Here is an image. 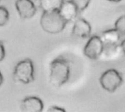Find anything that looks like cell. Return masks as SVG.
I'll return each mask as SVG.
<instances>
[{
    "instance_id": "1",
    "label": "cell",
    "mask_w": 125,
    "mask_h": 112,
    "mask_svg": "<svg viewBox=\"0 0 125 112\" xmlns=\"http://www.w3.org/2000/svg\"><path fill=\"white\" fill-rule=\"evenodd\" d=\"M70 76L69 61L62 56L54 59L50 64V83L56 87H60L66 84Z\"/></svg>"
},
{
    "instance_id": "2",
    "label": "cell",
    "mask_w": 125,
    "mask_h": 112,
    "mask_svg": "<svg viewBox=\"0 0 125 112\" xmlns=\"http://www.w3.org/2000/svg\"><path fill=\"white\" fill-rule=\"evenodd\" d=\"M67 23L61 15L59 10L44 11L40 18V26L42 29L49 34L62 32Z\"/></svg>"
},
{
    "instance_id": "3",
    "label": "cell",
    "mask_w": 125,
    "mask_h": 112,
    "mask_svg": "<svg viewBox=\"0 0 125 112\" xmlns=\"http://www.w3.org/2000/svg\"><path fill=\"white\" fill-rule=\"evenodd\" d=\"M13 79L16 82L28 84L34 81V68L30 59H25L19 62L15 67Z\"/></svg>"
},
{
    "instance_id": "4",
    "label": "cell",
    "mask_w": 125,
    "mask_h": 112,
    "mask_svg": "<svg viewBox=\"0 0 125 112\" xmlns=\"http://www.w3.org/2000/svg\"><path fill=\"white\" fill-rule=\"evenodd\" d=\"M122 76L116 69H109L105 71L100 78L101 87L109 92H114L122 84Z\"/></svg>"
},
{
    "instance_id": "5",
    "label": "cell",
    "mask_w": 125,
    "mask_h": 112,
    "mask_svg": "<svg viewBox=\"0 0 125 112\" xmlns=\"http://www.w3.org/2000/svg\"><path fill=\"white\" fill-rule=\"evenodd\" d=\"M104 51V44L97 35L90 36L83 48L84 55L92 60L97 59Z\"/></svg>"
},
{
    "instance_id": "6",
    "label": "cell",
    "mask_w": 125,
    "mask_h": 112,
    "mask_svg": "<svg viewBox=\"0 0 125 112\" xmlns=\"http://www.w3.org/2000/svg\"><path fill=\"white\" fill-rule=\"evenodd\" d=\"M91 33V24L85 18H77L74 22V25L73 27V35L81 39H86L90 37Z\"/></svg>"
},
{
    "instance_id": "7",
    "label": "cell",
    "mask_w": 125,
    "mask_h": 112,
    "mask_svg": "<svg viewBox=\"0 0 125 112\" xmlns=\"http://www.w3.org/2000/svg\"><path fill=\"white\" fill-rule=\"evenodd\" d=\"M15 7L20 17L23 19L31 18L37 12L36 6L31 0H17Z\"/></svg>"
},
{
    "instance_id": "8",
    "label": "cell",
    "mask_w": 125,
    "mask_h": 112,
    "mask_svg": "<svg viewBox=\"0 0 125 112\" xmlns=\"http://www.w3.org/2000/svg\"><path fill=\"white\" fill-rule=\"evenodd\" d=\"M103 44L104 48L105 47L108 48H116L121 43L122 36L119 32L114 28L105 31L100 37Z\"/></svg>"
},
{
    "instance_id": "9",
    "label": "cell",
    "mask_w": 125,
    "mask_h": 112,
    "mask_svg": "<svg viewBox=\"0 0 125 112\" xmlns=\"http://www.w3.org/2000/svg\"><path fill=\"white\" fill-rule=\"evenodd\" d=\"M43 107L42 101L34 96L24 98L21 103V109L24 112H40L43 110Z\"/></svg>"
},
{
    "instance_id": "10",
    "label": "cell",
    "mask_w": 125,
    "mask_h": 112,
    "mask_svg": "<svg viewBox=\"0 0 125 112\" xmlns=\"http://www.w3.org/2000/svg\"><path fill=\"white\" fill-rule=\"evenodd\" d=\"M59 11L63 18L67 22L75 20L79 13L77 7L71 0L64 1Z\"/></svg>"
},
{
    "instance_id": "11",
    "label": "cell",
    "mask_w": 125,
    "mask_h": 112,
    "mask_svg": "<svg viewBox=\"0 0 125 112\" xmlns=\"http://www.w3.org/2000/svg\"><path fill=\"white\" fill-rule=\"evenodd\" d=\"M64 0H39L42 11L59 10Z\"/></svg>"
},
{
    "instance_id": "12",
    "label": "cell",
    "mask_w": 125,
    "mask_h": 112,
    "mask_svg": "<svg viewBox=\"0 0 125 112\" xmlns=\"http://www.w3.org/2000/svg\"><path fill=\"white\" fill-rule=\"evenodd\" d=\"M115 29L122 37L125 36V15L120 16L115 22Z\"/></svg>"
},
{
    "instance_id": "13",
    "label": "cell",
    "mask_w": 125,
    "mask_h": 112,
    "mask_svg": "<svg viewBox=\"0 0 125 112\" xmlns=\"http://www.w3.org/2000/svg\"><path fill=\"white\" fill-rule=\"evenodd\" d=\"M77 7L79 13L84 11L89 5L91 0H71Z\"/></svg>"
},
{
    "instance_id": "14",
    "label": "cell",
    "mask_w": 125,
    "mask_h": 112,
    "mask_svg": "<svg viewBox=\"0 0 125 112\" xmlns=\"http://www.w3.org/2000/svg\"><path fill=\"white\" fill-rule=\"evenodd\" d=\"M9 12L5 7L0 6V26H4L9 20Z\"/></svg>"
},
{
    "instance_id": "15",
    "label": "cell",
    "mask_w": 125,
    "mask_h": 112,
    "mask_svg": "<svg viewBox=\"0 0 125 112\" xmlns=\"http://www.w3.org/2000/svg\"><path fill=\"white\" fill-rule=\"evenodd\" d=\"M5 54H6V51L4 44L1 41H0V62H1L4 59Z\"/></svg>"
},
{
    "instance_id": "16",
    "label": "cell",
    "mask_w": 125,
    "mask_h": 112,
    "mask_svg": "<svg viewBox=\"0 0 125 112\" xmlns=\"http://www.w3.org/2000/svg\"><path fill=\"white\" fill-rule=\"evenodd\" d=\"M48 112H65V109H64L63 108L59 107V106H51L50 107V109L48 110Z\"/></svg>"
},
{
    "instance_id": "17",
    "label": "cell",
    "mask_w": 125,
    "mask_h": 112,
    "mask_svg": "<svg viewBox=\"0 0 125 112\" xmlns=\"http://www.w3.org/2000/svg\"><path fill=\"white\" fill-rule=\"evenodd\" d=\"M120 47H121V48H122L123 53L125 54V39H124V40L121 42V43H120Z\"/></svg>"
},
{
    "instance_id": "18",
    "label": "cell",
    "mask_w": 125,
    "mask_h": 112,
    "mask_svg": "<svg viewBox=\"0 0 125 112\" xmlns=\"http://www.w3.org/2000/svg\"><path fill=\"white\" fill-rule=\"evenodd\" d=\"M3 80H4V78H3V76H2V74H1V71H0V86L2 84V83H3Z\"/></svg>"
},
{
    "instance_id": "19",
    "label": "cell",
    "mask_w": 125,
    "mask_h": 112,
    "mask_svg": "<svg viewBox=\"0 0 125 112\" xmlns=\"http://www.w3.org/2000/svg\"><path fill=\"white\" fill-rule=\"evenodd\" d=\"M108 1H111V2H119V1H121L122 0H108Z\"/></svg>"
}]
</instances>
